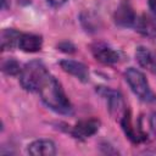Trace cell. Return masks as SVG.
Returning a JSON list of instances; mask_svg holds the SVG:
<instances>
[{"label":"cell","instance_id":"obj_7","mask_svg":"<svg viewBox=\"0 0 156 156\" xmlns=\"http://www.w3.org/2000/svg\"><path fill=\"white\" fill-rule=\"evenodd\" d=\"M135 29L147 38L156 37V18L151 15L143 13L135 20Z\"/></svg>","mask_w":156,"mask_h":156},{"label":"cell","instance_id":"obj_9","mask_svg":"<svg viewBox=\"0 0 156 156\" xmlns=\"http://www.w3.org/2000/svg\"><path fill=\"white\" fill-rule=\"evenodd\" d=\"M93 54L96 57V60L105 65H112L118 62L119 60V52L105 44H96L93 49Z\"/></svg>","mask_w":156,"mask_h":156},{"label":"cell","instance_id":"obj_4","mask_svg":"<svg viewBox=\"0 0 156 156\" xmlns=\"http://www.w3.org/2000/svg\"><path fill=\"white\" fill-rule=\"evenodd\" d=\"M100 127V122L95 118H90V119H83L79 121L72 130V134L74 138L77 139H87L91 135H94Z\"/></svg>","mask_w":156,"mask_h":156},{"label":"cell","instance_id":"obj_18","mask_svg":"<svg viewBox=\"0 0 156 156\" xmlns=\"http://www.w3.org/2000/svg\"><path fill=\"white\" fill-rule=\"evenodd\" d=\"M149 7L156 15V0H149Z\"/></svg>","mask_w":156,"mask_h":156},{"label":"cell","instance_id":"obj_3","mask_svg":"<svg viewBox=\"0 0 156 156\" xmlns=\"http://www.w3.org/2000/svg\"><path fill=\"white\" fill-rule=\"evenodd\" d=\"M126 80L129 84L130 89L133 90V93L143 101H154L155 100V95L151 91L149 83L145 78V76L136 68H128L124 73Z\"/></svg>","mask_w":156,"mask_h":156},{"label":"cell","instance_id":"obj_2","mask_svg":"<svg viewBox=\"0 0 156 156\" xmlns=\"http://www.w3.org/2000/svg\"><path fill=\"white\" fill-rule=\"evenodd\" d=\"M48 69L40 61H30L24 65L20 74L22 87L28 91H38L39 85L48 74Z\"/></svg>","mask_w":156,"mask_h":156},{"label":"cell","instance_id":"obj_11","mask_svg":"<svg viewBox=\"0 0 156 156\" xmlns=\"http://www.w3.org/2000/svg\"><path fill=\"white\" fill-rule=\"evenodd\" d=\"M43 45V39L40 35L37 34H29L24 33L21 34L20 41H18V48L24 51V52H37L41 49Z\"/></svg>","mask_w":156,"mask_h":156},{"label":"cell","instance_id":"obj_10","mask_svg":"<svg viewBox=\"0 0 156 156\" xmlns=\"http://www.w3.org/2000/svg\"><path fill=\"white\" fill-rule=\"evenodd\" d=\"M135 20H136L135 13L128 2H122L117 7V10L115 12V21L118 26L130 27L135 23Z\"/></svg>","mask_w":156,"mask_h":156},{"label":"cell","instance_id":"obj_1","mask_svg":"<svg viewBox=\"0 0 156 156\" xmlns=\"http://www.w3.org/2000/svg\"><path fill=\"white\" fill-rule=\"evenodd\" d=\"M38 93L40 94L41 100L45 102V105L55 112L63 115H68L72 112V105L66 96L61 84L50 73H48L43 79L41 84L39 85Z\"/></svg>","mask_w":156,"mask_h":156},{"label":"cell","instance_id":"obj_6","mask_svg":"<svg viewBox=\"0 0 156 156\" xmlns=\"http://www.w3.org/2000/svg\"><path fill=\"white\" fill-rule=\"evenodd\" d=\"M60 66L65 72L74 76L77 79H79L82 82H87L89 79L88 67L85 65H83L82 62L73 61V60H62L60 62Z\"/></svg>","mask_w":156,"mask_h":156},{"label":"cell","instance_id":"obj_8","mask_svg":"<svg viewBox=\"0 0 156 156\" xmlns=\"http://www.w3.org/2000/svg\"><path fill=\"white\" fill-rule=\"evenodd\" d=\"M28 154L33 156H52L56 154V147L49 139H38L28 145Z\"/></svg>","mask_w":156,"mask_h":156},{"label":"cell","instance_id":"obj_17","mask_svg":"<svg viewBox=\"0 0 156 156\" xmlns=\"http://www.w3.org/2000/svg\"><path fill=\"white\" fill-rule=\"evenodd\" d=\"M150 124H151V128H152V130H154V133L156 135V112L152 113V116L150 118Z\"/></svg>","mask_w":156,"mask_h":156},{"label":"cell","instance_id":"obj_12","mask_svg":"<svg viewBox=\"0 0 156 156\" xmlns=\"http://www.w3.org/2000/svg\"><path fill=\"white\" fill-rule=\"evenodd\" d=\"M135 57H136V61L139 62V65L141 67L146 68L147 71L156 72V58L154 57L152 52L147 48H145V46L136 48Z\"/></svg>","mask_w":156,"mask_h":156},{"label":"cell","instance_id":"obj_16","mask_svg":"<svg viewBox=\"0 0 156 156\" xmlns=\"http://www.w3.org/2000/svg\"><path fill=\"white\" fill-rule=\"evenodd\" d=\"M51 6H61V5H63L67 0H46Z\"/></svg>","mask_w":156,"mask_h":156},{"label":"cell","instance_id":"obj_14","mask_svg":"<svg viewBox=\"0 0 156 156\" xmlns=\"http://www.w3.org/2000/svg\"><path fill=\"white\" fill-rule=\"evenodd\" d=\"M21 34L22 33L17 32L16 29H4L1 32V49L10 50L15 46H18Z\"/></svg>","mask_w":156,"mask_h":156},{"label":"cell","instance_id":"obj_13","mask_svg":"<svg viewBox=\"0 0 156 156\" xmlns=\"http://www.w3.org/2000/svg\"><path fill=\"white\" fill-rule=\"evenodd\" d=\"M121 126H122V128H123L126 135H127L132 141H134V143H139L140 140L144 139V135H141L138 130H135V129L133 128L132 119H130V113H129L128 110H126L124 115H123L122 118H121Z\"/></svg>","mask_w":156,"mask_h":156},{"label":"cell","instance_id":"obj_5","mask_svg":"<svg viewBox=\"0 0 156 156\" xmlns=\"http://www.w3.org/2000/svg\"><path fill=\"white\" fill-rule=\"evenodd\" d=\"M105 95L107 99V105H108V111L110 113L117 118H122V116L126 112V105L124 101L121 96L119 93L115 91V90H110V89H105Z\"/></svg>","mask_w":156,"mask_h":156},{"label":"cell","instance_id":"obj_15","mask_svg":"<svg viewBox=\"0 0 156 156\" xmlns=\"http://www.w3.org/2000/svg\"><path fill=\"white\" fill-rule=\"evenodd\" d=\"M2 71H4V73H6L9 76H17V74H21L22 68L16 60L9 58L2 62Z\"/></svg>","mask_w":156,"mask_h":156}]
</instances>
